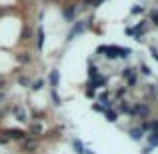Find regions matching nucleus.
Returning a JSON list of instances; mask_svg holds the SVG:
<instances>
[{
	"label": "nucleus",
	"instance_id": "17",
	"mask_svg": "<svg viewBox=\"0 0 158 154\" xmlns=\"http://www.w3.org/2000/svg\"><path fill=\"white\" fill-rule=\"evenodd\" d=\"M140 72H142L144 76H150V74H152V72H150V68H148L146 64H142V66H140Z\"/></svg>",
	"mask_w": 158,
	"mask_h": 154
},
{
	"label": "nucleus",
	"instance_id": "9",
	"mask_svg": "<svg viewBox=\"0 0 158 154\" xmlns=\"http://www.w3.org/2000/svg\"><path fill=\"white\" fill-rule=\"evenodd\" d=\"M50 88L52 90L58 88V70H50Z\"/></svg>",
	"mask_w": 158,
	"mask_h": 154
},
{
	"label": "nucleus",
	"instance_id": "15",
	"mask_svg": "<svg viewBox=\"0 0 158 154\" xmlns=\"http://www.w3.org/2000/svg\"><path fill=\"white\" fill-rule=\"evenodd\" d=\"M88 76L92 78V80H94V78H98V76H100V74H98V68H96L94 64H90V68H88Z\"/></svg>",
	"mask_w": 158,
	"mask_h": 154
},
{
	"label": "nucleus",
	"instance_id": "27",
	"mask_svg": "<svg viewBox=\"0 0 158 154\" xmlns=\"http://www.w3.org/2000/svg\"><path fill=\"white\" fill-rule=\"evenodd\" d=\"M94 110H96V112H104V108H102L100 104H94Z\"/></svg>",
	"mask_w": 158,
	"mask_h": 154
},
{
	"label": "nucleus",
	"instance_id": "14",
	"mask_svg": "<svg viewBox=\"0 0 158 154\" xmlns=\"http://www.w3.org/2000/svg\"><path fill=\"white\" fill-rule=\"evenodd\" d=\"M106 120L108 122H116V120H118V114H116L114 110H106Z\"/></svg>",
	"mask_w": 158,
	"mask_h": 154
},
{
	"label": "nucleus",
	"instance_id": "12",
	"mask_svg": "<svg viewBox=\"0 0 158 154\" xmlns=\"http://www.w3.org/2000/svg\"><path fill=\"white\" fill-rule=\"evenodd\" d=\"M16 58H18V62H20V64H30V60H32V58H30V54H28V52H20Z\"/></svg>",
	"mask_w": 158,
	"mask_h": 154
},
{
	"label": "nucleus",
	"instance_id": "13",
	"mask_svg": "<svg viewBox=\"0 0 158 154\" xmlns=\"http://www.w3.org/2000/svg\"><path fill=\"white\" fill-rule=\"evenodd\" d=\"M72 146H74V150H76V154H86V150H84V146H82L80 140H74Z\"/></svg>",
	"mask_w": 158,
	"mask_h": 154
},
{
	"label": "nucleus",
	"instance_id": "23",
	"mask_svg": "<svg viewBox=\"0 0 158 154\" xmlns=\"http://www.w3.org/2000/svg\"><path fill=\"white\" fill-rule=\"evenodd\" d=\"M86 96H88V98H94V96H96L94 88H90V86H88V88H86Z\"/></svg>",
	"mask_w": 158,
	"mask_h": 154
},
{
	"label": "nucleus",
	"instance_id": "19",
	"mask_svg": "<svg viewBox=\"0 0 158 154\" xmlns=\"http://www.w3.org/2000/svg\"><path fill=\"white\" fill-rule=\"evenodd\" d=\"M44 86V80H36L34 84H32V90H40Z\"/></svg>",
	"mask_w": 158,
	"mask_h": 154
},
{
	"label": "nucleus",
	"instance_id": "25",
	"mask_svg": "<svg viewBox=\"0 0 158 154\" xmlns=\"http://www.w3.org/2000/svg\"><path fill=\"white\" fill-rule=\"evenodd\" d=\"M52 100H54V104H60V98H58L56 90H52Z\"/></svg>",
	"mask_w": 158,
	"mask_h": 154
},
{
	"label": "nucleus",
	"instance_id": "31",
	"mask_svg": "<svg viewBox=\"0 0 158 154\" xmlns=\"http://www.w3.org/2000/svg\"><path fill=\"white\" fill-rule=\"evenodd\" d=\"M154 92H156V94H158V84H156V86H154Z\"/></svg>",
	"mask_w": 158,
	"mask_h": 154
},
{
	"label": "nucleus",
	"instance_id": "30",
	"mask_svg": "<svg viewBox=\"0 0 158 154\" xmlns=\"http://www.w3.org/2000/svg\"><path fill=\"white\" fill-rule=\"evenodd\" d=\"M0 88H4V80H2V78H0Z\"/></svg>",
	"mask_w": 158,
	"mask_h": 154
},
{
	"label": "nucleus",
	"instance_id": "16",
	"mask_svg": "<svg viewBox=\"0 0 158 154\" xmlns=\"http://www.w3.org/2000/svg\"><path fill=\"white\" fill-rule=\"evenodd\" d=\"M30 132H32V134H40V132H42V126H40V124H32Z\"/></svg>",
	"mask_w": 158,
	"mask_h": 154
},
{
	"label": "nucleus",
	"instance_id": "20",
	"mask_svg": "<svg viewBox=\"0 0 158 154\" xmlns=\"http://www.w3.org/2000/svg\"><path fill=\"white\" fill-rule=\"evenodd\" d=\"M132 74H134V72H132V68H124L122 70V78H130Z\"/></svg>",
	"mask_w": 158,
	"mask_h": 154
},
{
	"label": "nucleus",
	"instance_id": "22",
	"mask_svg": "<svg viewBox=\"0 0 158 154\" xmlns=\"http://www.w3.org/2000/svg\"><path fill=\"white\" fill-rule=\"evenodd\" d=\"M144 12V6H134L132 8V14H142Z\"/></svg>",
	"mask_w": 158,
	"mask_h": 154
},
{
	"label": "nucleus",
	"instance_id": "26",
	"mask_svg": "<svg viewBox=\"0 0 158 154\" xmlns=\"http://www.w3.org/2000/svg\"><path fill=\"white\" fill-rule=\"evenodd\" d=\"M150 54H152V58H154V60H158V50H156V48H150Z\"/></svg>",
	"mask_w": 158,
	"mask_h": 154
},
{
	"label": "nucleus",
	"instance_id": "11",
	"mask_svg": "<svg viewBox=\"0 0 158 154\" xmlns=\"http://www.w3.org/2000/svg\"><path fill=\"white\" fill-rule=\"evenodd\" d=\"M118 110H120V112H126V114H130V110H132L130 102H128V100H120V104H118Z\"/></svg>",
	"mask_w": 158,
	"mask_h": 154
},
{
	"label": "nucleus",
	"instance_id": "24",
	"mask_svg": "<svg viewBox=\"0 0 158 154\" xmlns=\"http://www.w3.org/2000/svg\"><path fill=\"white\" fill-rule=\"evenodd\" d=\"M124 94H126V88H118L116 90V98H122Z\"/></svg>",
	"mask_w": 158,
	"mask_h": 154
},
{
	"label": "nucleus",
	"instance_id": "4",
	"mask_svg": "<svg viewBox=\"0 0 158 154\" xmlns=\"http://www.w3.org/2000/svg\"><path fill=\"white\" fill-rule=\"evenodd\" d=\"M62 14H64L66 20H74V16H76V6H64V10H62Z\"/></svg>",
	"mask_w": 158,
	"mask_h": 154
},
{
	"label": "nucleus",
	"instance_id": "21",
	"mask_svg": "<svg viewBox=\"0 0 158 154\" xmlns=\"http://www.w3.org/2000/svg\"><path fill=\"white\" fill-rule=\"evenodd\" d=\"M126 80H128V86H130V88H132V86H136V74H132L130 78H126Z\"/></svg>",
	"mask_w": 158,
	"mask_h": 154
},
{
	"label": "nucleus",
	"instance_id": "3",
	"mask_svg": "<svg viewBox=\"0 0 158 154\" xmlns=\"http://www.w3.org/2000/svg\"><path fill=\"white\" fill-rule=\"evenodd\" d=\"M36 146H38V140H34V138H28V140H24V146H22V150H24V152H34V150H36Z\"/></svg>",
	"mask_w": 158,
	"mask_h": 154
},
{
	"label": "nucleus",
	"instance_id": "32",
	"mask_svg": "<svg viewBox=\"0 0 158 154\" xmlns=\"http://www.w3.org/2000/svg\"><path fill=\"white\" fill-rule=\"evenodd\" d=\"M0 100H4V94L2 92H0Z\"/></svg>",
	"mask_w": 158,
	"mask_h": 154
},
{
	"label": "nucleus",
	"instance_id": "6",
	"mask_svg": "<svg viewBox=\"0 0 158 154\" xmlns=\"http://www.w3.org/2000/svg\"><path fill=\"white\" fill-rule=\"evenodd\" d=\"M128 134H130L132 140H142L144 138V132L140 130V128H130V130H128Z\"/></svg>",
	"mask_w": 158,
	"mask_h": 154
},
{
	"label": "nucleus",
	"instance_id": "10",
	"mask_svg": "<svg viewBox=\"0 0 158 154\" xmlns=\"http://www.w3.org/2000/svg\"><path fill=\"white\" fill-rule=\"evenodd\" d=\"M36 38H38L36 48H38V50H42V46H44V30H42V28H38V32H36Z\"/></svg>",
	"mask_w": 158,
	"mask_h": 154
},
{
	"label": "nucleus",
	"instance_id": "29",
	"mask_svg": "<svg viewBox=\"0 0 158 154\" xmlns=\"http://www.w3.org/2000/svg\"><path fill=\"white\" fill-rule=\"evenodd\" d=\"M6 142H8V140H6V138H2V136H0V144H6Z\"/></svg>",
	"mask_w": 158,
	"mask_h": 154
},
{
	"label": "nucleus",
	"instance_id": "18",
	"mask_svg": "<svg viewBox=\"0 0 158 154\" xmlns=\"http://www.w3.org/2000/svg\"><path fill=\"white\" fill-rule=\"evenodd\" d=\"M150 20H152V24H154V26H158V12L156 10L150 12Z\"/></svg>",
	"mask_w": 158,
	"mask_h": 154
},
{
	"label": "nucleus",
	"instance_id": "8",
	"mask_svg": "<svg viewBox=\"0 0 158 154\" xmlns=\"http://www.w3.org/2000/svg\"><path fill=\"white\" fill-rule=\"evenodd\" d=\"M12 112H14V114H16V116H18V120H22V122H26V120H28V114H26V112H24V110H22V108H18V106H14V108H12Z\"/></svg>",
	"mask_w": 158,
	"mask_h": 154
},
{
	"label": "nucleus",
	"instance_id": "2",
	"mask_svg": "<svg viewBox=\"0 0 158 154\" xmlns=\"http://www.w3.org/2000/svg\"><path fill=\"white\" fill-rule=\"evenodd\" d=\"M4 134H6V140H24L26 138V132L24 130H18V128H10V130H4Z\"/></svg>",
	"mask_w": 158,
	"mask_h": 154
},
{
	"label": "nucleus",
	"instance_id": "1",
	"mask_svg": "<svg viewBox=\"0 0 158 154\" xmlns=\"http://www.w3.org/2000/svg\"><path fill=\"white\" fill-rule=\"evenodd\" d=\"M148 114H150V106L144 102H136L134 106H132L130 110V116H140V118H148Z\"/></svg>",
	"mask_w": 158,
	"mask_h": 154
},
{
	"label": "nucleus",
	"instance_id": "28",
	"mask_svg": "<svg viewBox=\"0 0 158 154\" xmlns=\"http://www.w3.org/2000/svg\"><path fill=\"white\" fill-rule=\"evenodd\" d=\"M20 84L26 86V84H30V80H28V78H20Z\"/></svg>",
	"mask_w": 158,
	"mask_h": 154
},
{
	"label": "nucleus",
	"instance_id": "5",
	"mask_svg": "<svg viewBox=\"0 0 158 154\" xmlns=\"http://www.w3.org/2000/svg\"><path fill=\"white\" fill-rule=\"evenodd\" d=\"M84 28H86V24H82V22H76V24L72 26V30H70V34H68V40H72L76 34H80V32L84 30Z\"/></svg>",
	"mask_w": 158,
	"mask_h": 154
},
{
	"label": "nucleus",
	"instance_id": "7",
	"mask_svg": "<svg viewBox=\"0 0 158 154\" xmlns=\"http://www.w3.org/2000/svg\"><path fill=\"white\" fill-rule=\"evenodd\" d=\"M104 84H106V78L104 76H98V78H94V80L90 82V88H102Z\"/></svg>",
	"mask_w": 158,
	"mask_h": 154
}]
</instances>
